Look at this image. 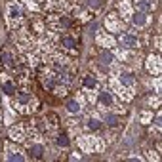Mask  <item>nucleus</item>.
I'll return each instance as SVG.
<instances>
[{"instance_id": "f257e3e1", "label": "nucleus", "mask_w": 162, "mask_h": 162, "mask_svg": "<svg viewBox=\"0 0 162 162\" xmlns=\"http://www.w3.org/2000/svg\"><path fill=\"white\" fill-rule=\"evenodd\" d=\"M120 42H122L124 46H128V48H135V46H137V38L132 36V35H124V36H120Z\"/></svg>"}, {"instance_id": "f03ea898", "label": "nucleus", "mask_w": 162, "mask_h": 162, "mask_svg": "<svg viewBox=\"0 0 162 162\" xmlns=\"http://www.w3.org/2000/svg\"><path fill=\"white\" fill-rule=\"evenodd\" d=\"M99 101H101L103 105L109 107V105H113V95H111L109 92H101V93H99Z\"/></svg>"}, {"instance_id": "7ed1b4c3", "label": "nucleus", "mask_w": 162, "mask_h": 162, "mask_svg": "<svg viewBox=\"0 0 162 162\" xmlns=\"http://www.w3.org/2000/svg\"><path fill=\"white\" fill-rule=\"evenodd\" d=\"M0 61H2L6 67H14V57L10 56V53H6V52L0 53Z\"/></svg>"}, {"instance_id": "20e7f679", "label": "nucleus", "mask_w": 162, "mask_h": 162, "mask_svg": "<svg viewBox=\"0 0 162 162\" xmlns=\"http://www.w3.org/2000/svg\"><path fill=\"white\" fill-rule=\"evenodd\" d=\"M145 23H147V15H145V14H137V15H134V25L143 27Z\"/></svg>"}, {"instance_id": "39448f33", "label": "nucleus", "mask_w": 162, "mask_h": 162, "mask_svg": "<svg viewBox=\"0 0 162 162\" xmlns=\"http://www.w3.org/2000/svg\"><path fill=\"white\" fill-rule=\"evenodd\" d=\"M42 153H44V149H42L40 145H32V147H31V155H32V156L40 158V156H42Z\"/></svg>"}, {"instance_id": "423d86ee", "label": "nucleus", "mask_w": 162, "mask_h": 162, "mask_svg": "<svg viewBox=\"0 0 162 162\" xmlns=\"http://www.w3.org/2000/svg\"><path fill=\"white\" fill-rule=\"evenodd\" d=\"M2 90H4L8 95H14V93H15V88H14L12 82H4V84H2Z\"/></svg>"}, {"instance_id": "0eeeda50", "label": "nucleus", "mask_w": 162, "mask_h": 162, "mask_svg": "<svg viewBox=\"0 0 162 162\" xmlns=\"http://www.w3.org/2000/svg\"><path fill=\"white\" fill-rule=\"evenodd\" d=\"M67 109H69V113H78L80 111V105H78V101H69L67 103Z\"/></svg>"}, {"instance_id": "6e6552de", "label": "nucleus", "mask_w": 162, "mask_h": 162, "mask_svg": "<svg viewBox=\"0 0 162 162\" xmlns=\"http://www.w3.org/2000/svg\"><path fill=\"white\" fill-rule=\"evenodd\" d=\"M61 44L65 46V48H77V40H74V38H63V42H61Z\"/></svg>"}, {"instance_id": "1a4fd4ad", "label": "nucleus", "mask_w": 162, "mask_h": 162, "mask_svg": "<svg viewBox=\"0 0 162 162\" xmlns=\"http://www.w3.org/2000/svg\"><path fill=\"white\" fill-rule=\"evenodd\" d=\"M84 86H88V88H95L97 80H95L93 77H84Z\"/></svg>"}, {"instance_id": "9d476101", "label": "nucleus", "mask_w": 162, "mask_h": 162, "mask_svg": "<svg viewBox=\"0 0 162 162\" xmlns=\"http://www.w3.org/2000/svg\"><path fill=\"white\" fill-rule=\"evenodd\" d=\"M135 4H137V8H139V10H143V12H147V10L151 8L149 0H135Z\"/></svg>"}, {"instance_id": "9b49d317", "label": "nucleus", "mask_w": 162, "mask_h": 162, "mask_svg": "<svg viewBox=\"0 0 162 162\" xmlns=\"http://www.w3.org/2000/svg\"><path fill=\"white\" fill-rule=\"evenodd\" d=\"M111 61H113V56H111L109 52H103V53H101V63H103V65H109Z\"/></svg>"}, {"instance_id": "f8f14e48", "label": "nucleus", "mask_w": 162, "mask_h": 162, "mask_svg": "<svg viewBox=\"0 0 162 162\" xmlns=\"http://www.w3.org/2000/svg\"><path fill=\"white\" fill-rule=\"evenodd\" d=\"M57 145L59 147H69V139H67V135H57Z\"/></svg>"}, {"instance_id": "ddd939ff", "label": "nucleus", "mask_w": 162, "mask_h": 162, "mask_svg": "<svg viewBox=\"0 0 162 162\" xmlns=\"http://www.w3.org/2000/svg\"><path fill=\"white\" fill-rule=\"evenodd\" d=\"M88 128H90V130H99V128H101V122L95 120V118H92V120H88Z\"/></svg>"}, {"instance_id": "4468645a", "label": "nucleus", "mask_w": 162, "mask_h": 162, "mask_svg": "<svg viewBox=\"0 0 162 162\" xmlns=\"http://www.w3.org/2000/svg\"><path fill=\"white\" fill-rule=\"evenodd\" d=\"M105 120H107V124H109V126H116V124H118V118H116L114 114H107Z\"/></svg>"}, {"instance_id": "2eb2a0df", "label": "nucleus", "mask_w": 162, "mask_h": 162, "mask_svg": "<svg viewBox=\"0 0 162 162\" xmlns=\"http://www.w3.org/2000/svg\"><path fill=\"white\" fill-rule=\"evenodd\" d=\"M29 99H31L29 93H19V95H17V101H19V103H23V105L29 103Z\"/></svg>"}, {"instance_id": "dca6fc26", "label": "nucleus", "mask_w": 162, "mask_h": 162, "mask_svg": "<svg viewBox=\"0 0 162 162\" xmlns=\"http://www.w3.org/2000/svg\"><path fill=\"white\" fill-rule=\"evenodd\" d=\"M120 80H122L124 84H134V77H132V74H122Z\"/></svg>"}, {"instance_id": "f3484780", "label": "nucleus", "mask_w": 162, "mask_h": 162, "mask_svg": "<svg viewBox=\"0 0 162 162\" xmlns=\"http://www.w3.org/2000/svg\"><path fill=\"white\" fill-rule=\"evenodd\" d=\"M8 160H23V156H21L19 153H10L8 155Z\"/></svg>"}, {"instance_id": "a211bd4d", "label": "nucleus", "mask_w": 162, "mask_h": 162, "mask_svg": "<svg viewBox=\"0 0 162 162\" xmlns=\"http://www.w3.org/2000/svg\"><path fill=\"white\" fill-rule=\"evenodd\" d=\"M101 4H103V0H90V2H88L90 8H99Z\"/></svg>"}, {"instance_id": "6ab92c4d", "label": "nucleus", "mask_w": 162, "mask_h": 162, "mask_svg": "<svg viewBox=\"0 0 162 162\" xmlns=\"http://www.w3.org/2000/svg\"><path fill=\"white\" fill-rule=\"evenodd\" d=\"M10 15H12L14 19H15V17H19V10H15V8H12V10H10Z\"/></svg>"}, {"instance_id": "aec40b11", "label": "nucleus", "mask_w": 162, "mask_h": 162, "mask_svg": "<svg viewBox=\"0 0 162 162\" xmlns=\"http://www.w3.org/2000/svg\"><path fill=\"white\" fill-rule=\"evenodd\" d=\"M61 25H63V27H69V25H71V21H69L67 17H61Z\"/></svg>"}]
</instances>
